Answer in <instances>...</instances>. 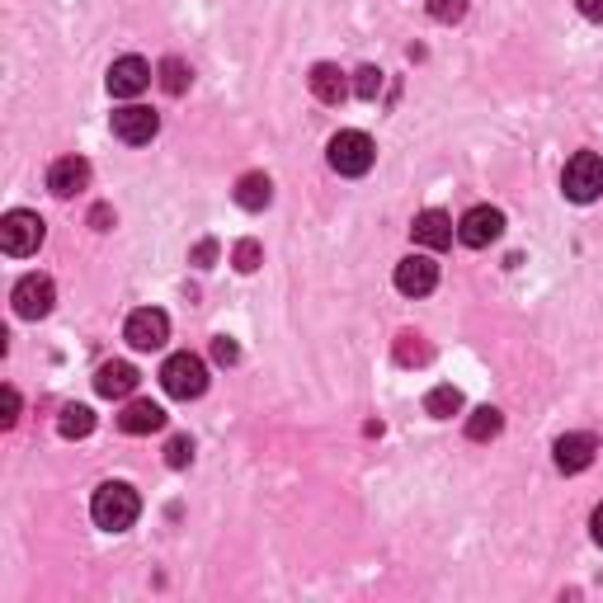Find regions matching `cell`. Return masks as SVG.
<instances>
[{
	"instance_id": "1",
	"label": "cell",
	"mask_w": 603,
	"mask_h": 603,
	"mask_svg": "<svg viewBox=\"0 0 603 603\" xmlns=\"http://www.w3.org/2000/svg\"><path fill=\"white\" fill-rule=\"evenodd\" d=\"M137 514H141V500L128 482H104L91 500V519H95V528H104V533H128L137 523Z\"/></svg>"
},
{
	"instance_id": "2",
	"label": "cell",
	"mask_w": 603,
	"mask_h": 603,
	"mask_svg": "<svg viewBox=\"0 0 603 603\" xmlns=\"http://www.w3.org/2000/svg\"><path fill=\"white\" fill-rule=\"evenodd\" d=\"M326 161H330L335 174H345V180H359V174H368L372 161H378V147H372V137H368V133L345 128V133H335V137H330Z\"/></svg>"
},
{
	"instance_id": "3",
	"label": "cell",
	"mask_w": 603,
	"mask_h": 603,
	"mask_svg": "<svg viewBox=\"0 0 603 603\" xmlns=\"http://www.w3.org/2000/svg\"><path fill=\"white\" fill-rule=\"evenodd\" d=\"M43 236H47V226H43L39 212H29V208H10L6 218H0V251L10 260L33 255L43 245Z\"/></svg>"
},
{
	"instance_id": "4",
	"label": "cell",
	"mask_w": 603,
	"mask_h": 603,
	"mask_svg": "<svg viewBox=\"0 0 603 603\" xmlns=\"http://www.w3.org/2000/svg\"><path fill=\"white\" fill-rule=\"evenodd\" d=\"M161 387L174 401H199L208 392V363L199 353H170L161 368Z\"/></svg>"
},
{
	"instance_id": "5",
	"label": "cell",
	"mask_w": 603,
	"mask_h": 603,
	"mask_svg": "<svg viewBox=\"0 0 603 603\" xmlns=\"http://www.w3.org/2000/svg\"><path fill=\"white\" fill-rule=\"evenodd\" d=\"M561 193L571 203H594L603 193V156L599 151H575L561 170Z\"/></svg>"
},
{
	"instance_id": "6",
	"label": "cell",
	"mask_w": 603,
	"mask_h": 603,
	"mask_svg": "<svg viewBox=\"0 0 603 603\" xmlns=\"http://www.w3.org/2000/svg\"><path fill=\"white\" fill-rule=\"evenodd\" d=\"M505 236V212L490 208V203H476L463 212V222H457V241L472 245V251H486V245H495Z\"/></svg>"
},
{
	"instance_id": "7",
	"label": "cell",
	"mask_w": 603,
	"mask_h": 603,
	"mask_svg": "<svg viewBox=\"0 0 603 603\" xmlns=\"http://www.w3.org/2000/svg\"><path fill=\"white\" fill-rule=\"evenodd\" d=\"M123 340H128L133 349L141 353H151V349H166L170 340V316L161 307H137L128 316V326H123Z\"/></svg>"
},
{
	"instance_id": "8",
	"label": "cell",
	"mask_w": 603,
	"mask_h": 603,
	"mask_svg": "<svg viewBox=\"0 0 603 603\" xmlns=\"http://www.w3.org/2000/svg\"><path fill=\"white\" fill-rule=\"evenodd\" d=\"M14 311L24 316V321H43V316L52 311V302H57V288H52V278L47 274H24L20 283H14Z\"/></svg>"
},
{
	"instance_id": "9",
	"label": "cell",
	"mask_w": 603,
	"mask_h": 603,
	"mask_svg": "<svg viewBox=\"0 0 603 603\" xmlns=\"http://www.w3.org/2000/svg\"><path fill=\"white\" fill-rule=\"evenodd\" d=\"M104 85H109L114 99H133L151 85V62L147 57H118L109 66V76H104Z\"/></svg>"
},
{
	"instance_id": "10",
	"label": "cell",
	"mask_w": 603,
	"mask_h": 603,
	"mask_svg": "<svg viewBox=\"0 0 603 603\" xmlns=\"http://www.w3.org/2000/svg\"><path fill=\"white\" fill-rule=\"evenodd\" d=\"M156 133H161V118H156L147 104H128V109L114 114V137L128 141V147H147Z\"/></svg>"
},
{
	"instance_id": "11",
	"label": "cell",
	"mask_w": 603,
	"mask_h": 603,
	"mask_svg": "<svg viewBox=\"0 0 603 603\" xmlns=\"http://www.w3.org/2000/svg\"><path fill=\"white\" fill-rule=\"evenodd\" d=\"M438 288V264L430 255H405L396 264V293L405 297H430Z\"/></svg>"
},
{
	"instance_id": "12",
	"label": "cell",
	"mask_w": 603,
	"mask_h": 603,
	"mask_svg": "<svg viewBox=\"0 0 603 603\" xmlns=\"http://www.w3.org/2000/svg\"><path fill=\"white\" fill-rule=\"evenodd\" d=\"M47 189L57 193V199H76V193H85L91 189V161H85V156H62V161H52Z\"/></svg>"
},
{
	"instance_id": "13",
	"label": "cell",
	"mask_w": 603,
	"mask_h": 603,
	"mask_svg": "<svg viewBox=\"0 0 603 603\" xmlns=\"http://www.w3.org/2000/svg\"><path fill=\"white\" fill-rule=\"evenodd\" d=\"M594 453H599V438L594 434H561L557 448H552V463H557V472L575 476L584 467H594Z\"/></svg>"
},
{
	"instance_id": "14",
	"label": "cell",
	"mask_w": 603,
	"mask_h": 603,
	"mask_svg": "<svg viewBox=\"0 0 603 603\" xmlns=\"http://www.w3.org/2000/svg\"><path fill=\"white\" fill-rule=\"evenodd\" d=\"M411 236H415V245H424V251H443V245H453L457 226H453V218H448V212H438V208H424L420 218L411 222Z\"/></svg>"
},
{
	"instance_id": "15",
	"label": "cell",
	"mask_w": 603,
	"mask_h": 603,
	"mask_svg": "<svg viewBox=\"0 0 603 603\" xmlns=\"http://www.w3.org/2000/svg\"><path fill=\"white\" fill-rule=\"evenodd\" d=\"M137 382H141V372H137L133 363H123V359L99 363V372H95V392H99V396H109V401L133 396V392H137Z\"/></svg>"
},
{
	"instance_id": "16",
	"label": "cell",
	"mask_w": 603,
	"mask_h": 603,
	"mask_svg": "<svg viewBox=\"0 0 603 603\" xmlns=\"http://www.w3.org/2000/svg\"><path fill=\"white\" fill-rule=\"evenodd\" d=\"M118 430L123 434H156V430H166V411L156 401H128L118 415Z\"/></svg>"
},
{
	"instance_id": "17",
	"label": "cell",
	"mask_w": 603,
	"mask_h": 603,
	"mask_svg": "<svg viewBox=\"0 0 603 603\" xmlns=\"http://www.w3.org/2000/svg\"><path fill=\"white\" fill-rule=\"evenodd\" d=\"M307 85H311V95L321 104H345V95H349V81H345V71L335 62H316Z\"/></svg>"
},
{
	"instance_id": "18",
	"label": "cell",
	"mask_w": 603,
	"mask_h": 603,
	"mask_svg": "<svg viewBox=\"0 0 603 603\" xmlns=\"http://www.w3.org/2000/svg\"><path fill=\"white\" fill-rule=\"evenodd\" d=\"M269 199H274V180H269V174L251 170V174H241V180H236V203L245 212H264V208H269Z\"/></svg>"
},
{
	"instance_id": "19",
	"label": "cell",
	"mask_w": 603,
	"mask_h": 603,
	"mask_svg": "<svg viewBox=\"0 0 603 603\" xmlns=\"http://www.w3.org/2000/svg\"><path fill=\"white\" fill-rule=\"evenodd\" d=\"M91 430H95V411H91V405H76V401L62 405V415H57V434L62 438H85Z\"/></svg>"
},
{
	"instance_id": "20",
	"label": "cell",
	"mask_w": 603,
	"mask_h": 603,
	"mask_svg": "<svg viewBox=\"0 0 603 603\" xmlns=\"http://www.w3.org/2000/svg\"><path fill=\"white\" fill-rule=\"evenodd\" d=\"M505 430V415L495 411V405H482V411H472V420H467V438L472 443H486V438H495Z\"/></svg>"
},
{
	"instance_id": "21",
	"label": "cell",
	"mask_w": 603,
	"mask_h": 603,
	"mask_svg": "<svg viewBox=\"0 0 603 603\" xmlns=\"http://www.w3.org/2000/svg\"><path fill=\"white\" fill-rule=\"evenodd\" d=\"M424 411H430L434 420H453L457 411H463V392H457V387H434V392L424 396Z\"/></svg>"
},
{
	"instance_id": "22",
	"label": "cell",
	"mask_w": 603,
	"mask_h": 603,
	"mask_svg": "<svg viewBox=\"0 0 603 603\" xmlns=\"http://www.w3.org/2000/svg\"><path fill=\"white\" fill-rule=\"evenodd\" d=\"M161 85H166V95H184L189 66H184L180 57H166V62H161Z\"/></svg>"
},
{
	"instance_id": "23",
	"label": "cell",
	"mask_w": 603,
	"mask_h": 603,
	"mask_svg": "<svg viewBox=\"0 0 603 603\" xmlns=\"http://www.w3.org/2000/svg\"><path fill=\"white\" fill-rule=\"evenodd\" d=\"M353 95H359V99H378L382 95V71L378 66H359V71H353Z\"/></svg>"
},
{
	"instance_id": "24",
	"label": "cell",
	"mask_w": 603,
	"mask_h": 603,
	"mask_svg": "<svg viewBox=\"0 0 603 603\" xmlns=\"http://www.w3.org/2000/svg\"><path fill=\"white\" fill-rule=\"evenodd\" d=\"M430 14L438 24H457L467 14V0H430Z\"/></svg>"
},
{
	"instance_id": "25",
	"label": "cell",
	"mask_w": 603,
	"mask_h": 603,
	"mask_svg": "<svg viewBox=\"0 0 603 603\" xmlns=\"http://www.w3.org/2000/svg\"><path fill=\"white\" fill-rule=\"evenodd\" d=\"M166 463H170V467H189V463H193V443H189L184 434H174V438L166 443Z\"/></svg>"
},
{
	"instance_id": "26",
	"label": "cell",
	"mask_w": 603,
	"mask_h": 603,
	"mask_svg": "<svg viewBox=\"0 0 603 603\" xmlns=\"http://www.w3.org/2000/svg\"><path fill=\"white\" fill-rule=\"evenodd\" d=\"M255 264H260V245H255V241H241V245H236V269L251 274Z\"/></svg>"
},
{
	"instance_id": "27",
	"label": "cell",
	"mask_w": 603,
	"mask_h": 603,
	"mask_svg": "<svg viewBox=\"0 0 603 603\" xmlns=\"http://www.w3.org/2000/svg\"><path fill=\"white\" fill-rule=\"evenodd\" d=\"M212 359H218V363H236V359H241L236 340H226V335H218V340H212Z\"/></svg>"
},
{
	"instance_id": "28",
	"label": "cell",
	"mask_w": 603,
	"mask_h": 603,
	"mask_svg": "<svg viewBox=\"0 0 603 603\" xmlns=\"http://www.w3.org/2000/svg\"><path fill=\"white\" fill-rule=\"evenodd\" d=\"M0 401H6V415H0V424L20 420V392H14V387H6V396H0Z\"/></svg>"
},
{
	"instance_id": "29",
	"label": "cell",
	"mask_w": 603,
	"mask_h": 603,
	"mask_svg": "<svg viewBox=\"0 0 603 603\" xmlns=\"http://www.w3.org/2000/svg\"><path fill=\"white\" fill-rule=\"evenodd\" d=\"M575 6H580V14H584V20L603 24V0H575Z\"/></svg>"
},
{
	"instance_id": "30",
	"label": "cell",
	"mask_w": 603,
	"mask_h": 603,
	"mask_svg": "<svg viewBox=\"0 0 603 603\" xmlns=\"http://www.w3.org/2000/svg\"><path fill=\"white\" fill-rule=\"evenodd\" d=\"M590 538H594V542L603 547V505H599V509L590 514Z\"/></svg>"
}]
</instances>
